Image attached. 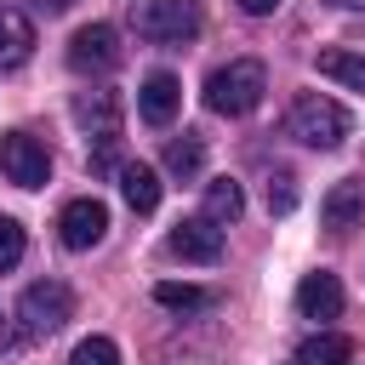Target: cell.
I'll list each match as a JSON object with an SVG mask.
<instances>
[{
  "mask_svg": "<svg viewBox=\"0 0 365 365\" xmlns=\"http://www.w3.org/2000/svg\"><path fill=\"white\" fill-rule=\"evenodd\" d=\"M262 91H268V68L257 57H234V63H222V68L205 74V108L211 114H228V120L251 114L262 103Z\"/></svg>",
  "mask_w": 365,
  "mask_h": 365,
  "instance_id": "1",
  "label": "cell"
},
{
  "mask_svg": "<svg viewBox=\"0 0 365 365\" xmlns=\"http://www.w3.org/2000/svg\"><path fill=\"white\" fill-rule=\"evenodd\" d=\"M285 131L302 143V148H342V137H348V108L336 103V97H325V91H302L297 103H291V114H285Z\"/></svg>",
  "mask_w": 365,
  "mask_h": 365,
  "instance_id": "2",
  "label": "cell"
},
{
  "mask_svg": "<svg viewBox=\"0 0 365 365\" xmlns=\"http://www.w3.org/2000/svg\"><path fill=\"white\" fill-rule=\"evenodd\" d=\"M137 34L154 40V46H182L200 34V0H137Z\"/></svg>",
  "mask_w": 365,
  "mask_h": 365,
  "instance_id": "3",
  "label": "cell"
},
{
  "mask_svg": "<svg viewBox=\"0 0 365 365\" xmlns=\"http://www.w3.org/2000/svg\"><path fill=\"white\" fill-rule=\"evenodd\" d=\"M17 319H23L29 336H51V331H63V325L74 319V291H68L63 279H34V285L17 297Z\"/></svg>",
  "mask_w": 365,
  "mask_h": 365,
  "instance_id": "4",
  "label": "cell"
},
{
  "mask_svg": "<svg viewBox=\"0 0 365 365\" xmlns=\"http://www.w3.org/2000/svg\"><path fill=\"white\" fill-rule=\"evenodd\" d=\"M0 171H6V182H17V188H46V182H51V154H46L40 137L6 131V137H0Z\"/></svg>",
  "mask_w": 365,
  "mask_h": 365,
  "instance_id": "5",
  "label": "cell"
},
{
  "mask_svg": "<svg viewBox=\"0 0 365 365\" xmlns=\"http://www.w3.org/2000/svg\"><path fill=\"white\" fill-rule=\"evenodd\" d=\"M120 34L108 29V23H86V29H74V40H68V68L74 74H108V68H120Z\"/></svg>",
  "mask_w": 365,
  "mask_h": 365,
  "instance_id": "6",
  "label": "cell"
},
{
  "mask_svg": "<svg viewBox=\"0 0 365 365\" xmlns=\"http://www.w3.org/2000/svg\"><path fill=\"white\" fill-rule=\"evenodd\" d=\"M103 234H108V205H103V200L86 194V200H68V205H63V217H57V240H63L68 251H91Z\"/></svg>",
  "mask_w": 365,
  "mask_h": 365,
  "instance_id": "7",
  "label": "cell"
},
{
  "mask_svg": "<svg viewBox=\"0 0 365 365\" xmlns=\"http://www.w3.org/2000/svg\"><path fill=\"white\" fill-rule=\"evenodd\" d=\"M165 245H171V257H182V262H222V228L205 222V217H182V222L165 234Z\"/></svg>",
  "mask_w": 365,
  "mask_h": 365,
  "instance_id": "8",
  "label": "cell"
},
{
  "mask_svg": "<svg viewBox=\"0 0 365 365\" xmlns=\"http://www.w3.org/2000/svg\"><path fill=\"white\" fill-rule=\"evenodd\" d=\"M74 120H80V131H86L97 148H114V137H120V97H114V91H80Z\"/></svg>",
  "mask_w": 365,
  "mask_h": 365,
  "instance_id": "9",
  "label": "cell"
},
{
  "mask_svg": "<svg viewBox=\"0 0 365 365\" xmlns=\"http://www.w3.org/2000/svg\"><path fill=\"white\" fill-rule=\"evenodd\" d=\"M297 314L302 319H336L342 314V279L336 274H302V285H297Z\"/></svg>",
  "mask_w": 365,
  "mask_h": 365,
  "instance_id": "10",
  "label": "cell"
},
{
  "mask_svg": "<svg viewBox=\"0 0 365 365\" xmlns=\"http://www.w3.org/2000/svg\"><path fill=\"white\" fill-rule=\"evenodd\" d=\"M177 103H182L177 74H148V80H143V91H137V114H143L148 125H171Z\"/></svg>",
  "mask_w": 365,
  "mask_h": 365,
  "instance_id": "11",
  "label": "cell"
},
{
  "mask_svg": "<svg viewBox=\"0 0 365 365\" xmlns=\"http://www.w3.org/2000/svg\"><path fill=\"white\" fill-rule=\"evenodd\" d=\"M34 51V23L17 6H0V68H23Z\"/></svg>",
  "mask_w": 365,
  "mask_h": 365,
  "instance_id": "12",
  "label": "cell"
},
{
  "mask_svg": "<svg viewBox=\"0 0 365 365\" xmlns=\"http://www.w3.org/2000/svg\"><path fill=\"white\" fill-rule=\"evenodd\" d=\"M319 217H325V228H359L365 222V182H336L331 194H325V205H319Z\"/></svg>",
  "mask_w": 365,
  "mask_h": 365,
  "instance_id": "13",
  "label": "cell"
},
{
  "mask_svg": "<svg viewBox=\"0 0 365 365\" xmlns=\"http://www.w3.org/2000/svg\"><path fill=\"white\" fill-rule=\"evenodd\" d=\"M120 194H125V205L137 217H148L160 205V171L154 165H120Z\"/></svg>",
  "mask_w": 365,
  "mask_h": 365,
  "instance_id": "14",
  "label": "cell"
},
{
  "mask_svg": "<svg viewBox=\"0 0 365 365\" xmlns=\"http://www.w3.org/2000/svg\"><path fill=\"white\" fill-rule=\"evenodd\" d=\"M240 211H245L240 182H234V177H211V182H205V211H200V217L222 228V222H240Z\"/></svg>",
  "mask_w": 365,
  "mask_h": 365,
  "instance_id": "15",
  "label": "cell"
},
{
  "mask_svg": "<svg viewBox=\"0 0 365 365\" xmlns=\"http://www.w3.org/2000/svg\"><path fill=\"white\" fill-rule=\"evenodd\" d=\"M297 365H354V342L342 331H314L297 348Z\"/></svg>",
  "mask_w": 365,
  "mask_h": 365,
  "instance_id": "16",
  "label": "cell"
},
{
  "mask_svg": "<svg viewBox=\"0 0 365 365\" xmlns=\"http://www.w3.org/2000/svg\"><path fill=\"white\" fill-rule=\"evenodd\" d=\"M314 63H319V74H325V80H336V86H348V91H365V57H359V51L331 46V51H319Z\"/></svg>",
  "mask_w": 365,
  "mask_h": 365,
  "instance_id": "17",
  "label": "cell"
},
{
  "mask_svg": "<svg viewBox=\"0 0 365 365\" xmlns=\"http://www.w3.org/2000/svg\"><path fill=\"white\" fill-rule=\"evenodd\" d=\"M200 165H205V143H200L194 131H182V137L165 143V171H171V177L188 182V177H200Z\"/></svg>",
  "mask_w": 365,
  "mask_h": 365,
  "instance_id": "18",
  "label": "cell"
},
{
  "mask_svg": "<svg viewBox=\"0 0 365 365\" xmlns=\"http://www.w3.org/2000/svg\"><path fill=\"white\" fill-rule=\"evenodd\" d=\"M154 302L160 308H171V314H200V308H211V291H200V285H154Z\"/></svg>",
  "mask_w": 365,
  "mask_h": 365,
  "instance_id": "19",
  "label": "cell"
},
{
  "mask_svg": "<svg viewBox=\"0 0 365 365\" xmlns=\"http://www.w3.org/2000/svg\"><path fill=\"white\" fill-rule=\"evenodd\" d=\"M68 365H120V348L108 336H86V342H74Z\"/></svg>",
  "mask_w": 365,
  "mask_h": 365,
  "instance_id": "20",
  "label": "cell"
},
{
  "mask_svg": "<svg viewBox=\"0 0 365 365\" xmlns=\"http://www.w3.org/2000/svg\"><path fill=\"white\" fill-rule=\"evenodd\" d=\"M23 245H29V240H23V222H17V217H0V274L23 262Z\"/></svg>",
  "mask_w": 365,
  "mask_h": 365,
  "instance_id": "21",
  "label": "cell"
},
{
  "mask_svg": "<svg viewBox=\"0 0 365 365\" xmlns=\"http://www.w3.org/2000/svg\"><path fill=\"white\" fill-rule=\"evenodd\" d=\"M291 205H297V188H291V177H274V182H268V211H279V217H285Z\"/></svg>",
  "mask_w": 365,
  "mask_h": 365,
  "instance_id": "22",
  "label": "cell"
},
{
  "mask_svg": "<svg viewBox=\"0 0 365 365\" xmlns=\"http://www.w3.org/2000/svg\"><path fill=\"white\" fill-rule=\"evenodd\" d=\"M234 6H240V11H251V17H268L279 0H234Z\"/></svg>",
  "mask_w": 365,
  "mask_h": 365,
  "instance_id": "23",
  "label": "cell"
},
{
  "mask_svg": "<svg viewBox=\"0 0 365 365\" xmlns=\"http://www.w3.org/2000/svg\"><path fill=\"white\" fill-rule=\"evenodd\" d=\"M325 6H342V11H359L365 0H325Z\"/></svg>",
  "mask_w": 365,
  "mask_h": 365,
  "instance_id": "24",
  "label": "cell"
},
{
  "mask_svg": "<svg viewBox=\"0 0 365 365\" xmlns=\"http://www.w3.org/2000/svg\"><path fill=\"white\" fill-rule=\"evenodd\" d=\"M40 6H46V11H68L74 0H40Z\"/></svg>",
  "mask_w": 365,
  "mask_h": 365,
  "instance_id": "25",
  "label": "cell"
}]
</instances>
